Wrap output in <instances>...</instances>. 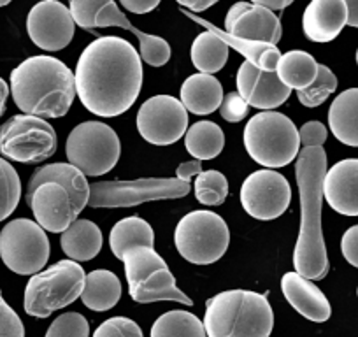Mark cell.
I'll return each mask as SVG.
<instances>
[{
  "instance_id": "cell-1",
  "label": "cell",
  "mask_w": 358,
  "mask_h": 337,
  "mask_svg": "<svg viewBox=\"0 0 358 337\" xmlns=\"http://www.w3.org/2000/svg\"><path fill=\"white\" fill-rule=\"evenodd\" d=\"M74 79L78 97L90 113L102 118L120 116L141 94L143 58L122 37H99L79 57Z\"/></svg>"
},
{
  "instance_id": "cell-2",
  "label": "cell",
  "mask_w": 358,
  "mask_h": 337,
  "mask_svg": "<svg viewBox=\"0 0 358 337\" xmlns=\"http://www.w3.org/2000/svg\"><path fill=\"white\" fill-rule=\"evenodd\" d=\"M325 174L327 153L323 146L302 148L295 164L301 197V230L294 251V266L295 273L306 280H323L329 274V257L322 230Z\"/></svg>"
},
{
  "instance_id": "cell-3",
  "label": "cell",
  "mask_w": 358,
  "mask_h": 337,
  "mask_svg": "<svg viewBox=\"0 0 358 337\" xmlns=\"http://www.w3.org/2000/svg\"><path fill=\"white\" fill-rule=\"evenodd\" d=\"M11 95L23 115L62 118L78 95L74 72L55 57H30L11 72Z\"/></svg>"
},
{
  "instance_id": "cell-4",
  "label": "cell",
  "mask_w": 358,
  "mask_h": 337,
  "mask_svg": "<svg viewBox=\"0 0 358 337\" xmlns=\"http://www.w3.org/2000/svg\"><path fill=\"white\" fill-rule=\"evenodd\" d=\"M208 337H268L274 313L267 297L250 290H227L206 302Z\"/></svg>"
},
{
  "instance_id": "cell-5",
  "label": "cell",
  "mask_w": 358,
  "mask_h": 337,
  "mask_svg": "<svg viewBox=\"0 0 358 337\" xmlns=\"http://www.w3.org/2000/svg\"><path fill=\"white\" fill-rule=\"evenodd\" d=\"M244 146L257 164L280 168L299 157V130L283 113L264 111L255 115L244 127Z\"/></svg>"
},
{
  "instance_id": "cell-6",
  "label": "cell",
  "mask_w": 358,
  "mask_h": 337,
  "mask_svg": "<svg viewBox=\"0 0 358 337\" xmlns=\"http://www.w3.org/2000/svg\"><path fill=\"white\" fill-rule=\"evenodd\" d=\"M85 271L74 260H60L50 269L30 278L25 288L23 308L34 318H48L53 311L78 301L85 288Z\"/></svg>"
},
{
  "instance_id": "cell-7",
  "label": "cell",
  "mask_w": 358,
  "mask_h": 337,
  "mask_svg": "<svg viewBox=\"0 0 358 337\" xmlns=\"http://www.w3.org/2000/svg\"><path fill=\"white\" fill-rule=\"evenodd\" d=\"M130 297L139 304L172 301L194 306V301L179 290L174 274L153 248L137 246L123 257Z\"/></svg>"
},
{
  "instance_id": "cell-8",
  "label": "cell",
  "mask_w": 358,
  "mask_h": 337,
  "mask_svg": "<svg viewBox=\"0 0 358 337\" xmlns=\"http://www.w3.org/2000/svg\"><path fill=\"white\" fill-rule=\"evenodd\" d=\"M179 255L195 266H211L229 250L230 232L225 220L213 211H194L181 218L174 232Z\"/></svg>"
},
{
  "instance_id": "cell-9",
  "label": "cell",
  "mask_w": 358,
  "mask_h": 337,
  "mask_svg": "<svg viewBox=\"0 0 358 337\" xmlns=\"http://www.w3.org/2000/svg\"><path fill=\"white\" fill-rule=\"evenodd\" d=\"M122 144L115 130L102 122L79 123L69 134L65 155L85 176H104L118 164Z\"/></svg>"
},
{
  "instance_id": "cell-10",
  "label": "cell",
  "mask_w": 358,
  "mask_h": 337,
  "mask_svg": "<svg viewBox=\"0 0 358 337\" xmlns=\"http://www.w3.org/2000/svg\"><path fill=\"white\" fill-rule=\"evenodd\" d=\"M190 183L178 178H141L132 181H99L90 185L88 206L94 209L132 208L151 201L181 199L190 194Z\"/></svg>"
},
{
  "instance_id": "cell-11",
  "label": "cell",
  "mask_w": 358,
  "mask_h": 337,
  "mask_svg": "<svg viewBox=\"0 0 358 337\" xmlns=\"http://www.w3.org/2000/svg\"><path fill=\"white\" fill-rule=\"evenodd\" d=\"M58 139L44 118L16 115L0 125V153L13 162L39 164L53 157Z\"/></svg>"
},
{
  "instance_id": "cell-12",
  "label": "cell",
  "mask_w": 358,
  "mask_h": 337,
  "mask_svg": "<svg viewBox=\"0 0 358 337\" xmlns=\"http://www.w3.org/2000/svg\"><path fill=\"white\" fill-rule=\"evenodd\" d=\"M0 257L6 267L20 276L41 273L50 259L46 230L29 218H16L0 232Z\"/></svg>"
},
{
  "instance_id": "cell-13",
  "label": "cell",
  "mask_w": 358,
  "mask_h": 337,
  "mask_svg": "<svg viewBox=\"0 0 358 337\" xmlns=\"http://www.w3.org/2000/svg\"><path fill=\"white\" fill-rule=\"evenodd\" d=\"M141 137L155 146L178 143L188 130V111L181 101L171 95H155L137 113Z\"/></svg>"
},
{
  "instance_id": "cell-14",
  "label": "cell",
  "mask_w": 358,
  "mask_h": 337,
  "mask_svg": "<svg viewBox=\"0 0 358 337\" xmlns=\"http://www.w3.org/2000/svg\"><path fill=\"white\" fill-rule=\"evenodd\" d=\"M292 188L283 174L262 168L250 174L241 187V204L257 220H276L290 208Z\"/></svg>"
},
{
  "instance_id": "cell-15",
  "label": "cell",
  "mask_w": 358,
  "mask_h": 337,
  "mask_svg": "<svg viewBox=\"0 0 358 337\" xmlns=\"http://www.w3.org/2000/svg\"><path fill=\"white\" fill-rule=\"evenodd\" d=\"M76 22L71 9L58 0H41L30 9L27 32L32 43L44 51H60L71 44Z\"/></svg>"
},
{
  "instance_id": "cell-16",
  "label": "cell",
  "mask_w": 358,
  "mask_h": 337,
  "mask_svg": "<svg viewBox=\"0 0 358 337\" xmlns=\"http://www.w3.org/2000/svg\"><path fill=\"white\" fill-rule=\"evenodd\" d=\"M27 204L32 209L36 222L44 230L62 234L78 220L74 202L64 187L57 183H44L27 197Z\"/></svg>"
},
{
  "instance_id": "cell-17",
  "label": "cell",
  "mask_w": 358,
  "mask_h": 337,
  "mask_svg": "<svg viewBox=\"0 0 358 337\" xmlns=\"http://www.w3.org/2000/svg\"><path fill=\"white\" fill-rule=\"evenodd\" d=\"M237 94L251 108L271 111L285 104L292 95V90L281 83L276 71H260L253 64L244 60L237 72Z\"/></svg>"
},
{
  "instance_id": "cell-18",
  "label": "cell",
  "mask_w": 358,
  "mask_h": 337,
  "mask_svg": "<svg viewBox=\"0 0 358 337\" xmlns=\"http://www.w3.org/2000/svg\"><path fill=\"white\" fill-rule=\"evenodd\" d=\"M323 199L344 216H358V158H346L327 168Z\"/></svg>"
},
{
  "instance_id": "cell-19",
  "label": "cell",
  "mask_w": 358,
  "mask_h": 337,
  "mask_svg": "<svg viewBox=\"0 0 358 337\" xmlns=\"http://www.w3.org/2000/svg\"><path fill=\"white\" fill-rule=\"evenodd\" d=\"M348 25L344 0H311L302 16V30L313 43H330Z\"/></svg>"
},
{
  "instance_id": "cell-20",
  "label": "cell",
  "mask_w": 358,
  "mask_h": 337,
  "mask_svg": "<svg viewBox=\"0 0 358 337\" xmlns=\"http://www.w3.org/2000/svg\"><path fill=\"white\" fill-rule=\"evenodd\" d=\"M281 290L292 308L304 318L315 323H323L332 315L329 299L322 290L299 273H287L281 278Z\"/></svg>"
},
{
  "instance_id": "cell-21",
  "label": "cell",
  "mask_w": 358,
  "mask_h": 337,
  "mask_svg": "<svg viewBox=\"0 0 358 337\" xmlns=\"http://www.w3.org/2000/svg\"><path fill=\"white\" fill-rule=\"evenodd\" d=\"M227 34L239 39L258 41V43H267L278 46L283 36L281 22L274 11L262 6L243 2L239 16L232 22V25L225 30Z\"/></svg>"
},
{
  "instance_id": "cell-22",
  "label": "cell",
  "mask_w": 358,
  "mask_h": 337,
  "mask_svg": "<svg viewBox=\"0 0 358 337\" xmlns=\"http://www.w3.org/2000/svg\"><path fill=\"white\" fill-rule=\"evenodd\" d=\"M106 27H120V29L132 32L139 39L141 58L151 67H162L171 60V46L167 41L136 29L113 0H109L95 18V29H106Z\"/></svg>"
},
{
  "instance_id": "cell-23",
  "label": "cell",
  "mask_w": 358,
  "mask_h": 337,
  "mask_svg": "<svg viewBox=\"0 0 358 337\" xmlns=\"http://www.w3.org/2000/svg\"><path fill=\"white\" fill-rule=\"evenodd\" d=\"M44 183H57L64 187L71 195L72 202H74L76 211L81 213L83 209L88 206L90 201V185L86 181L85 174L74 167L72 164H50L43 165L32 174L29 181V188H27V197L36 190L37 187Z\"/></svg>"
},
{
  "instance_id": "cell-24",
  "label": "cell",
  "mask_w": 358,
  "mask_h": 337,
  "mask_svg": "<svg viewBox=\"0 0 358 337\" xmlns=\"http://www.w3.org/2000/svg\"><path fill=\"white\" fill-rule=\"evenodd\" d=\"M181 104L185 109L194 115H211L216 109H220L223 102V87L222 83L211 74L190 76L181 87Z\"/></svg>"
},
{
  "instance_id": "cell-25",
  "label": "cell",
  "mask_w": 358,
  "mask_h": 337,
  "mask_svg": "<svg viewBox=\"0 0 358 337\" xmlns=\"http://www.w3.org/2000/svg\"><path fill=\"white\" fill-rule=\"evenodd\" d=\"M183 15L188 16L190 20H194V22L199 23V25L206 27V30L215 32L220 39H223L227 44H229V48H234L236 51H239V53L246 58V62L253 64L255 67H258L260 71H265V72L276 71L278 62H280L281 58V51L278 50V46H274V44H267V43H258V41L239 39V37L230 36V34H227L225 30L215 27L213 23L199 18V16H195L194 13L183 11Z\"/></svg>"
},
{
  "instance_id": "cell-26",
  "label": "cell",
  "mask_w": 358,
  "mask_h": 337,
  "mask_svg": "<svg viewBox=\"0 0 358 337\" xmlns=\"http://www.w3.org/2000/svg\"><path fill=\"white\" fill-rule=\"evenodd\" d=\"M62 250L74 262H88L102 250V232L90 220H76L60 237Z\"/></svg>"
},
{
  "instance_id": "cell-27",
  "label": "cell",
  "mask_w": 358,
  "mask_h": 337,
  "mask_svg": "<svg viewBox=\"0 0 358 337\" xmlns=\"http://www.w3.org/2000/svg\"><path fill=\"white\" fill-rule=\"evenodd\" d=\"M334 137L346 146L358 148V88H350L334 99L329 109Z\"/></svg>"
},
{
  "instance_id": "cell-28",
  "label": "cell",
  "mask_w": 358,
  "mask_h": 337,
  "mask_svg": "<svg viewBox=\"0 0 358 337\" xmlns=\"http://www.w3.org/2000/svg\"><path fill=\"white\" fill-rule=\"evenodd\" d=\"M122 297V283L115 273L106 269L92 271L85 278L81 301L92 311H109Z\"/></svg>"
},
{
  "instance_id": "cell-29",
  "label": "cell",
  "mask_w": 358,
  "mask_h": 337,
  "mask_svg": "<svg viewBox=\"0 0 358 337\" xmlns=\"http://www.w3.org/2000/svg\"><path fill=\"white\" fill-rule=\"evenodd\" d=\"M318 65L320 64L313 55L301 50H294L281 55L276 74L285 87L301 92L315 83L316 76H318Z\"/></svg>"
},
{
  "instance_id": "cell-30",
  "label": "cell",
  "mask_w": 358,
  "mask_h": 337,
  "mask_svg": "<svg viewBox=\"0 0 358 337\" xmlns=\"http://www.w3.org/2000/svg\"><path fill=\"white\" fill-rule=\"evenodd\" d=\"M109 246L115 253L116 259L122 260L127 251L137 246H155V232L146 220L139 216H129L123 218L113 227L109 236Z\"/></svg>"
},
{
  "instance_id": "cell-31",
  "label": "cell",
  "mask_w": 358,
  "mask_h": 337,
  "mask_svg": "<svg viewBox=\"0 0 358 337\" xmlns=\"http://www.w3.org/2000/svg\"><path fill=\"white\" fill-rule=\"evenodd\" d=\"M185 146L195 160H213L225 148V134L215 122H197L188 127Z\"/></svg>"
},
{
  "instance_id": "cell-32",
  "label": "cell",
  "mask_w": 358,
  "mask_h": 337,
  "mask_svg": "<svg viewBox=\"0 0 358 337\" xmlns=\"http://www.w3.org/2000/svg\"><path fill=\"white\" fill-rule=\"evenodd\" d=\"M229 44L223 39H220L215 32L206 30V32L199 34L195 37L194 44H192L190 57L195 67L202 72V74H215V72L222 71L225 67L227 60H229Z\"/></svg>"
},
{
  "instance_id": "cell-33",
  "label": "cell",
  "mask_w": 358,
  "mask_h": 337,
  "mask_svg": "<svg viewBox=\"0 0 358 337\" xmlns=\"http://www.w3.org/2000/svg\"><path fill=\"white\" fill-rule=\"evenodd\" d=\"M151 337H208L204 323L188 311H169L151 327Z\"/></svg>"
},
{
  "instance_id": "cell-34",
  "label": "cell",
  "mask_w": 358,
  "mask_h": 337,
  "mask_svg": "<svg viewBox=\"0 0 358 337\" xmlns=\"http://www.w3.org/2000/svg\"><path fill=\"white\" fill-rule=\"evenodd\" d=\"M22 199V181L16 168L8 160L0 158V222L15 213Z\"/></svg>"
},
{
  "instance_id": "cell-35",
  "label": "cell",
  "mask_w": 358,
  "mask_h": 337,
  "mask_svg": "<svg viewBox=\"0 0 358 337\" xmlns=\"http://www.w3.org/2000/svg\"><path fill=\"white\" fill-rule=\"evenodd\" d=\"M194 192L201 204L222 206L229 197V181L220 171H206L195 180Z\"/></svg>"
},
{
  "instance_id": "cell-36",
  "label": "cell",
  "mask_w": 358,
  "mask_h": 337,
  "mask_svg": "<svg viewBox=\"0 0 358 337\" xmlns=\"http://www.w3.org/2000/svg\"><path fill=\"white\" fill-rule=\"evenodd\" d=\"M337 78L327 65H318V76L311 87L297 92V99L306 108H318L336 92Z\"/></svg>"
},
{
  "instance_id": "cell-37",
  "label": "cell",
  "mask_w": 358,
  "mask_h": 337,
  "mask_svg": "<svg viewBox=\"0 0 358 337\" xmlns=\"http://www.w3.org/2000/svg\"><path fill=\"white\" fill-rule=\"evenodd\" d=\"M88 320L79 313H65L60 315L48 329L46 337H88Z\"/></svg>"
},
{
  "instance_id": "cell-38",
  "label": "cell",
  "mask_w": 358,
  "mask_h": 337,
  "mask_svg": "<svg viewBox=\"0 0 358 337\" xmlns=\"http://www.w3.org/2000/svg\"><path fill=\"white\" fill-rule=\"evenodd\" d=\"M108 2L109 0H69V4H71L69 9H71L76 25L88 30V32H94L95 18Z\"/></svg>"
},
{
  "instance_id": "cell-39",
  "label": "cell",
  "mask_w": 358,
  "mask_h": 337,
  "mask_svg": "<svg viewBox=\"0 0 358 337\" xmlns=\"http://www.w3.org/2000/svg\"><path fill=\"white\" fill-rule=\"evenodd\" d=\"M94 337H144L143 330L134 320L115 316L97 327Z\"/></svg>"
},
{
  "instance_id": "cell-40",
  "label": "cell",
  "mask_w": 358,
  "mask_h": 337,
  "mask_svg": "<svg viewBox=\"0 0 358 337\" xmlns=\"http://www.w3.org/2000/svg\"><path fill=\"white\" fill-rule=\"evenodd\" d=\"M0 337H25V327L15 309L0 294Z\"/></svg>"
},
{
  "instance_id": "cell-41",
  "label": "cell",
  "mask_w": 358,
  "mask_h": 337,
  "mask_svg": "<svg viewBox=\"0 0 358 337\" xmlns=\"http://www.w3.org/2000/svg\"><path fill=\"white\" fill-rule=\"evenodd\" d=\"M248 111H250V106H248V102L244 101L237 92H232V94L225 95V97H223L222 106H220L222 118L230 123L243 122V120L248 116Z\"/></svg>"
},
{
  "instance_id": "cell-42",
  "label": "cell",
  "mask_w": 358,
  "mask_h": 337,
  "mask_svg": "<svg viewBox=\"0 0 358 337\" xmlns=\"http://www.w3.org/2000/svg\"><path fill=\"white\" fill-rule=\"evenodd\" d=\"M329 132L322 122H308L299 129V139L304 148H320L325 144Z\"/></svg>"
},
{
  "instance_id": "cell-43",
  "label": "cell",
  "mask_w": 358,
  "mask_h": 337,
  "mask_svg": "<svg viewBox=\"0 0 358 337\" xmlns=\"http://www.w3.org/2000/svg\"><path fill=\"white\" fill-rule=\"evenodd\" d=\"M341 251H343L346 262L358 269V225L351 227L344 232L343 241H341Z\"/></svg>"
},
{
  "instance_id": "cell-44",
  "label": "cell",
  "mask_w": 358,
  "mask_h": 337,
  "mask_svg": "<svg viewBox=\"0 0 358 337\" xmlns=\"http://www.w3.org/2000/svg\"><path fill=\"white\" fill-rule=\"evenodd\" d=\"M120 2L127 11L134 13V15H146V13L157 9L162 0H120Z\"/></svg>"
},
{
  "instance_id": "cell-45",
  "label": "cell",
  "mask_w": 358,
  "mask_h": 337,
  "mask_svg": "<svg viewBox=\"0 0 358 337\" xmlns=\"http://www.w3.org/2000/svg\"><path fill=\"white\" fill-rule=\"evenodd\" d=\"M202 173V162L201 160H190V162H185V164L179 165L176 168V178L185 183H190L192 178L199 176Z\"/></svg>"
},
{
  "instance_id": "cell-46",
  "label": "cell",
  "mask_w": 358,
  "mask_h": 337,
  "mask_svg": "<svg viewBox=\"0 0 358 337\" xmlns=\"http://www.w3.org/2000/svg\"><path fill=\"white\" fill-rule=\"evenodd\" d=\"M179 6H183L190 13H202L208 11L211 6H215L220 0H176Z\"/></svg>"
},
{
  "instance_id": "cell-47",
  "label": "cell",
  "mask_w": 358,
  "mask_h": 337,
  "mask_svg": "<svg viewBox=\"0 0 358 337\" xmlns=\"http://www.w3.org/2000/svg\"><path fill=\"white\" fill-rule=\"evenodd\" d=\"M250 2L251 4L262 6V8L271 9V11H281V9L288 8L294 0H250Z\"/></svg>"
},
{
  "instance_id": "cell-48",
  "label": "cell",
  "mask_w": 358,
  "mask_h": 337,
  "mask_svg": "<svg viewBox=\"0 0 358 337\" xmlns=\"http://www.w3.org/2000/svg\"><path fill=\"white\" fill-rule=\"evenodd\" d=\"M348 8V25L358 29V0H344Z\"/></svg>"
},
{
  "instance_id": "cell-49",
  "label": "cell",
  "mask_w": 358,
  "mask_h": 337,
  "mask_svg": "<svg viewBox=\"0 0 358 337\" xmlns=\"http://www.w3.org/2000/svg\"><path fill=\"white\" fill-rule=\"evenodd\" d=\"M8 97H9V87H8V83H6L4 79L0 78V116L4 115V111H6V102H8Z\"/></svg>"
},
{
  "instance_id": "cell-50",
  "label": "cell",
  "mask_w": 358,
  "mask_h": 337,
  "mask_svg": "<svg viewBox=\"0 0 358 337\" xmlns=\"http://www.w3.org/2000/svg\"><path fill=\"white\" fill-rule=\"evenodd\" d=\"M13 0H0V8H4V6H8V4H11Z\"/></svg>"
},
{
  "instance_id": "cell-51",
  "label": "cell",
  "mask_w": 358,
  "mask_h": 337,
  "mask_svg": "<svg viewBox=\"0 0 358 337\" xmlns=\"http://www.w3.org/2000/svg\"><path fill=\"white\" fill-rule=\"evenodd\" d=\"M357 64H358V50H357Z\"/></svg>"
},
{
  "instance_id": "cell-52",
  "label": "cell",
  "mask_w": 358,
  "mask_h": 337,
  "mask_svg": "<svg viewBox=\"0 0 358 337\" xmlns=\"http://www.w3.org/2000/svg\"><path fill=\"white\" fill-rule=\"evenodd\" d=\"M357 295H358V290H357Z\"/></svg>"
}]
</instances>
